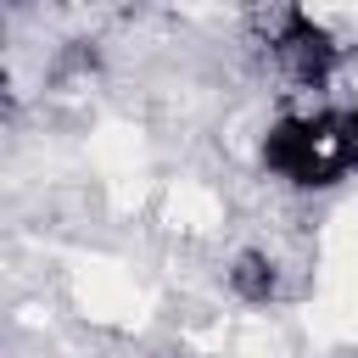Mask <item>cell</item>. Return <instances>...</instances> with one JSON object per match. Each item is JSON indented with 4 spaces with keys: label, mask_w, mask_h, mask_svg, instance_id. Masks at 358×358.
Returning a JSON list of instances; mask_svg holds the SVG:
<instances>
[{
    "label": "cell",
    "mask_w": 358,
    "mask_h": 358,
    "mask_svg": "<svg viewBox=\"0 0 358 358\" xmlns=\"http://www.w3.org/2000/svg\"><path fill=\"white\" fill-rule=\"evenodd\" d=\"M263 162L296 185H330L347 168H358V112H324V117H291L268 129Z\"/></svg>",
    "instance_id": "1"
},
{
    "label": "cell",
    "mask_w": 358,
    "mask_h": 358,
    "mask_svg": "<svg viewBox=\"0 0 358 358\" xmlns=\"http://www.w3.org/2000/svg\"><path fill=\"white\" fill-rule=\"evenodd\" d=\"M336 39L319 28V22H308L302 11H291L280 28H274V62L285 67V78L291 84H324L330 78V67H336Z\"/></svg>",
    "instance_id": "2"
},
{
    "label": "cell",
    "mask_w": 358,
    "mask_h": 358,
    "mask_svg": "<svg viewBox=\"0 0 358 358\" xmlns=\"http://www.w3.org/2000/svg\"><path fill=\"white\" fill-rule=\"evenodd\" d=\"M229 285H235V296H246V302H268V296L280 291V274H274V263H268L263 252H241L235 268H229Z\"/></svg>",
    "instance_id": "3"
}]
</instances>
